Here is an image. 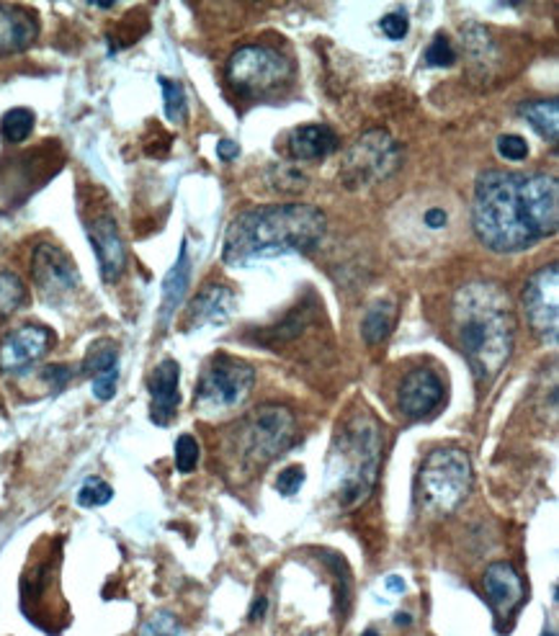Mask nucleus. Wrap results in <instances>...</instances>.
<instances>
[{
  "label": "nucleus",
  "instance_id": "37",
  "mask_svg": "<svg viewBox=\"0 0 559 636\" xmlns=\"http://www.w3.org/2000/svg\"><path fill=\"white\" fill-rule=\"evenodd\" d=\"M263 614H266V598H259V601L253 603V608H251V614H247V618H251V622H261Z\"/></svg>",
  "mask_w": 559,
  "mask_h": 636
},
{
  "label": "nucleus",
  "instance_id": "9",
  "mask_svg": "<svg viewBox=\"0 0 559 636\" xmlns=\"http://www.w3.org/2000/svg\"><path fill=\"white\" fill-rule=\"evenodd\" d=\"M400 166V147L382 129H371L348 147L340 181L346 189H367L390 178Z\"/></svg>",
  "mask_w": 559,
  "mask_h": 636
},
{
  "label": "nucleus",
  "instance_id": "12",
  "mask_svg": "<svg viewBox=\"0 0 559 636\" xmlns=\"http://www.w3.org/2000/svg\"><path fill=\"white\" fill-rule=\"evenodd\" d=\"M85 235L93 247V255L98 261L101 278L106 284H116L127 271V247H124L122 232L116 227L112 214H98L85 224Z\"/></svg>",
  "mask_w": 559,
  "mask_h": 636
},
{
  "label": "nucleus",
  "instance_id": "25",
  "mask_svg": "<svg viewBox=\"0 0 559 636\" xmlns=\"http://www.w3.org/2000/svg\"><path fill=\"white\" fill-rule=\"evenodd\" d=\"M160 88L162 98H166V116L168 121L181 124L189 116V104H186V91L178 81H170V77H160Z\"/></svg>",
  "mask_w": 559,
  "mask_h": 636
},
{
  "label": "nucleus",
  "instance_id": "15",
  "mask_svg": "<svg viewBox=\"0 0 559 636\" xmlns=\"http://www.w3.org/2000/svg\"><path fill=\"white\" fill-rule=\"evenodd\" d=\"M485 595L491 601V606L498 618H508L516 614V608L521 606L526 598V585L521 575H518L514 564L508 562H493L485 570L483 577Z\"/></svg>",
  "mask_w": 559,
  "mask_h": 636
},
{
  "label": "nucleus",
  "instance_id": "26",
  "mask_svg": "<svg viewBox=\"0 0 559 636\" xmlns=\"http://www.w3.org/2000/svg\"><path fill=\"white\" fill-rule=\"evenodd\" d=\"M112 498H114L112 485L98 477L85 479L81 490H77V506L81 508H101L106 506V502H112Z\"/></svg>",
  "mask_w": 559,
  "mask_h": 636
},
{
  "label": "nucleus",
  "instance_id": "23",
  "mask_svg": "<svg viewBox=\"0 0 559 636\" xmlns=\"http://www.w3.org/2000/svg\"><path fill=\"white\" fill-rule=\"evenodd\" d=\"M36 116L29 108H11V112L3 114L0 119V137L11 145H21L23 139H29L31 131H34Z\"/></svg>",
  "mask_w": 559,
  "mask_h": 636
},
{
  "label": "nucleus",
  "instance_id": "36",
  "mask_svg": "<svg viewBox=\"0 0 559 636\" xmlns=\"http://www.w3.org/2000/svg\"><path fill=\"white\" fill-rule=\"evenodd\" d=\"M217 155H220L224 162H230L240 155V147H238V142H232V139H222V142L217 145Z\"/></svg>",
  "mask_w": 559,
  "mask_h": 636
},
{
  "label": "nucleus",
  "instance_id": "35",
  "mask_svg": "<svg viewBox=\"0 0 559 636\" xmlns=\"http://www.w3.org/2000/svg\"><path fill=\"white\" fill-rule=\"evenodd\" d=\"M44 377H46V379H50V382H52V386H54V390H60V386H62V384H65V382H67V379H70V371H67L65 367H50V369H46V371H44Z\"/></svg>",
  "mask_w": 559,
  "mask_h": 636
},
{
  "label": "nucleus",
  "instance_id": "5",
  "mask_svg": "<svg viewBox=\"0 0 559 636\" xmlns=\"http://www.w3.org/2000/svg\"><path fill=\"white\" fill-rule=\"evenodd\" d=\"M472 490V462L456 446L436 448L425 456L418 475V495L423 506L439 516L454 513Z\"/></svg>",
  "mask_w": 559,
  "mask_h": 636
},
{
  "label": "nucleus",
  "instance_id": "3",
  "mask_svg": "<svg viewBox=\"0 0 559 636\" xmlns=\"http://www.w3.org/2000/svg\"><path fill=\"white\" fill-rule=\"evenodd\" d=\"M325 214L309 204H268L238 214L224 235V263L247 266L278 255L309 253L325 237Z\"/></svg>",
  "mask_w": 559,
  "mask_h": 636
},
{
  "label": "nucleus",
  "instance_id": "32",
  "mask_svg": "<svg viewBox=\"0 0 559 636\" xmlns=\"http://www.w3.org/2000/svg\"><path fill=\"white\" fill-rule=\"evenodd\" d=\"M139 636H183V632L173 616L158 614L143 626V634Z\"/></svg>",
  "mask_w": 559,
  "mask_h": 636
},
{
  "label": "nucleus",
  "instance_id": "13",
  "mask_svg": "<svg viewBox=\"0 0 559 636\" xmlns=\"http://www.w3.org/2000/svg\"><path fill=\"white\" fill-rule=\"evenodd\" d=\"M54 343V336L42 325H21L0 346V369L19 374L42 361Z\"/></svg>",
  "mask_w": 559,
  "mask_h": 636
},
{
  "label": "nucleus",
  "instance_id": "10",
  "mask_svg": "<svg viewBox=\"0 0 559 636\" xmlns=\"http://www.w3.org/2000/svg\"><path fill=\"white\" fill-rule=\"evenodd\" d=\"M31 276H34V286L39 289L46 305L62 307L73 297L81 286V276L70 255L62 247L52 243H42L34 247L31 255Z\"/></svg>",
  "mask_w": 559,
  "mask_h": 636
},
{
  "label": "nucleus",
  "instance_id": "30",
  "mask_svg": "<svg viewBox=\"0 0 559 636\" xmlns=\"http://www.w3.org/2000/svg\"><path fill=\"white\" fill-rule=\"evenodd\" d=\"M305 479H307L305 467H297V464H294V467H286L282 475L276 477V490L282 492L284 498H292V495H297L302 490Z\"/></svg>",
  "mask_w": 559,
  "mask_h": 636
},
{
  "label": "nucleus",
  "instance_id": "19",
  "mask_svg": "<svg viewBox=\"0 0 559 636\" xmlns=\"http://www.w3.org/2000/svg\"><path fill=\"white\" fill-rule=\"evenodd\" d=\"M338 150V135L325 124H307L289 135V152L294 160H320Z\"/></svg>",
  "mask_w": 559,
  "mask_h": 636
},
{
  "label": "nucleus",
  "instance_id": "18",
  "mask_svg": "<svg viewBox=\"0 0 559 636\" xmlns=\"http://www.w3.org/2000/svg\"><path fill=\"white\" fill-rule=\"evenodd\" d=\"M235 307V297L228 286L222 284H207L204 289L197 294L191 301L189 315H186V325L189 328H204V325H222Z\"/></svg>",
  "mask_w": 559,
  "mask_h": 636
},
{
  "label": "nucleus",
  "instance_id": "22",
  "mask_svg": "<svg viewBox=\"0 0 559 636\" xmlns=\"http://www.w3.org/2000/svg\"><path fill=\"white\" fill-rule=\"evenodd\" d=\"M521 116L526 121L531 124L534 129L539 131L541 137L547 139V142H557L559 137V104L557 100H529V104H524L521 108Z\"/></svg>",
  "mask_w": 559,
  "mask_h": 636
},
{
  "label": "nucleus",
  "instance_id": "11",
  "mask_svg": "<svg viewBox=\"0 0 559 636\" xmlns=\"http://www.w3.org/2000/svg\"><path fill=\"white\" fill-rule=\"evenodd\" d=\"M557 292H559V268L547 266L534 274L526 282L524 289V309L529 317L531 330L537 338L547 346H557L559 338V307H557Z\"/></svg>",
  "mask_w": 559,
  "mask_h": 636
},
{
  "label": "nucleus",
  "instance_id": "2",
  "mask_svg": "<svg viewBox=\"0 0 559 636\" xmlns=\"http://www.w3.org/2000/svg\"><path fill=\"white\" fill-rule=\"evenodd\" d=\"M454 328L479 384H491L514 353L516 317L498 284H467L454 297Z\"/></svg>",
  "mask_w": 559,
  "mask_h": 636
},
{
  "label": "nucleus",
  "instance_id": "31",
  "mask_svg": "<svg viewBox=\"0 0 559 636\" xmlns=\"http://www.w3.org/2000/svg\"><path fill=\"white\" fill-rule=\"evenodd\" d=\"M498 152L500 158H506L510 162H521L529 158V145H526V139L518 135H503L498 139Z\"/></svg>",
  "mask_w": 559,
  "mask_h": 636
},
{
  "label": "nucleus",
  "instance_id": "4",
  "mask_svg": "<svg viewBox=\"0 0 559 636\" xmlns=\"http://www.w3.org/2000/svg\"><path fill=\"white\" fill-rule=\"evenodd\" d=\"M382 462V431L367 407L354 410L333 438L328 483L340 508H354L375 490Z\"/></svg>",
  "mask_w": 559,
  "mask_h": 636
},
{
  "label": "nucleus",
  "instance_id": "17",
  "mask_svg": "<svg viewBox=\"0 0 559 636\" xmlns=\"http://www.w3.org/2000/svg\"><path fill=\"white\" fill-rule=\"evenodd\" d=\"M39 36L36 15L21 6H0V57L29 50Z\"/></svg>",
  "mask_w": 559,
  "mask_h": 636
},
{
  "label": "nucleus",
  "instance_id": "14",
  "mask_svg": "<svg viewBox=\"0 0 559 636\" xmlns=\"http://www.w3.org/2000/svg\"><path fill=\"white\" fill-rule=\"evenodd\" d=\"M444 400V382L433 369H413L400 384L398 405L402 415L421 421L429 417Z\"/></svg>",
  "mask_w": 559,
  "mask_h": 636
},
{
  "label": "nucleus",
  "instance_id": "28",
  "mask_svg": "<svg viewBox=\"0 0 559 636\" xmlns=\"http://www.w3.org/2000/svg\"><path fill=\"white\" fill-rule=\"evenodd\" d=\"M456 62V50L446 34H439L425 50V65L429 67H452Z\"/></svg>",
  "mask_w": 559,
  "mask_h": 636
},
{
  "label": "nucleus",
  "instance_id": "1",
  "mask_svg": "<svg viewBox=\"0 0 559 636\" xmlns=\"http://www.w3.org/2000/svg\"><path fill=\"white\" fill-rule=\"evenodd\" d=\"M559 224L555 176L487 170L477 178L472 227L493 253H518L552 237Z\"/></svg>",
  "mask_w": 559,
  "mask_h": 636
},
{
  "label": "nucleus",
  "instance_id": "29",
  "mask_svg": "<svg viewBox=\"0 0 559 636\" xmlns=\"http://www.w3.org/2000/svg\"><path fill=\"white\" fill-rule=\"evenodd\" d=\"M116 382H119V367H108L98 374L91 377V386H93V398L101 402H108L116 394Z\"/></svg>",
  "mask_w": 559,
  "mask_h": 636
},
{
  "label": "nucleus",
  "instance_id": "40",
  "mask_svg": "<svg viewBox=\"0 0 559 636\" xmlns=\"http://www.w3.org/2000/svg\"><path fill=\"white\" fill-rule=\"evenodd\" d=\"M363 636H379L375 629H369V632H363Z\"/></svg>",
  "mask_w": 559,
  "mask_h": 636
},
{
  "label": "nucleus",
  "instance_id": "21",
  "mask_svg": "<svg viewBox=\"0 0 559 636\" xmlns=\"http://www.w3.org/2000/svg\"><path fill=\"white\" fill-rule=\"evenodd\" d=\"M394 320H398V305H394L392 299L375 301L361 320L363 340H367L369 346L382 343V340H387V336L392 332Z\"/></svg>",
  "mask_w": 559,
  "mask_h": 636
},
{
  "label": "nucleus",
  "instance_id": "38",
  "mask_svg": "<svg viewBox=\"0 0 559 636\" xmlns=\"http://www.w3.org/2000/svg\"><path fill=\"white\" fill-rule=\"evenodd\" d=\"M387 587H392V591L402 593V591H405V583H402L400 577H394V575H392V577H387Z\"/></svg>",
  "mask_w": 559,
  "mask_h": 636
},
{
  "label": "nucleus",
  "instance_id": "41",
  "mask_svg": "<svg viewBox=\"0 0 559 636\" xmlns=\"http://www.w3.org/2000/svg\"><path fill=\"white\" fill-rule=\"evenodd\" d=\"M545 636H555V634H552V632H549V634H545Z\"/></svg>",
  "mask_w": 559,
  "mask_h": 636
},
{
  "label": "nucleus",
  "instance_id": "6",
  "mask_svg": "<svg viewBox=\"0 0 559 636\" xmlns=\"http://www.w3.org/2000/svg\"><path fill=\"white\" fill-rule=\"evenodd\" d=\"M294 433H297V423L292 410L282 405L259 407L238 428V464L247 471L266 467L292 446Z\"/></svg>",
  "mask_w": 559,
  "mask_h": 636
},
{
  "label": "nucleus",
  "instance_id": "24",
  "mask_svg": "<svg viewBox=\"0 0 559 636\" xmlns=\"http://www.w3.org/2000/svg\"><path fill=\"white\" fill-rule=\"evenodd\" d=\"M27 301V286L11 271H0V322L8 320Z\"/></svg>",
  "mask_w": 559,
  "mask_h": 636
},
{
  "label": "nucleus",
  "instance_id": "7",
  "mask_svg": "<svg viewBox=\"0 0 559 636\" xmlns=\"http://www.w3.org/2000/svg\"><path fill=\"white\" fill-rule=\"evenodd\" d=\"M255 382V371L247 361L235 359V356L217 353L212 361L201 371L197 394V410L207 417H217L232 413L251 398Z\"/></svg>",
  "mask_w": 559,
  "mask_h": 636
},
{
  "label": "nucleus",
  "instance_id": "33",
  "mask_svg": "<svg viewBox=\"0 0 559 636\" xmlns=\"http://www.w3.org/2000/svg\"><path fill=\"white\" fill-rule=\"evenodd\" d=\"M379 23H382V31L387 34V39H392V42H400L410 29V21L405 13H387Z\"/></svg>",
  "mask_w": 559,
  "mask_h": 636
},
{
  "label": "nucleus",
  "instance_id": "8",
  "mask_svg": "<svg viewBox=\"0 0 559 636\" xmlns=\"http://www.w3.org/2000/svg\"><path fill=\"white\" fill-rule=\"evenodd\" d=\"M228 81L245 98L271 96L292 81V62L274 46H240L228 62Z\"/></svg>",
  "mask_w": 559,
  "mask_h": 636
},
{
  "label": "nucleus",
  "instance_id": "39",
  "mask_svg": "<svg viewBox=\"0 0 559 636\" xmlns=\"http://www.w3.org/2000/svg\"><path fill=\"white\" fill-rule=\"evenodd\" d=\"M410 622H413V618H410L408 614H394V624L398 626H410Z\"/></svg>",
  "mask_w": 559,
  "mask_h": 636
},
{
  "label": "nucleus",
  "instance_id": "20",
  "mask_svg": "<svg viewBox=\"0 0 559 636\" xmlns=\"http://www.w3.org/2000/svg\"><path fill=\"white\" fill-rule=\"evenodd\" d=\"M191 282V258H189V245H181V253H178V261L173 263V268L168 271L166 282H162V301H160V322L168 325L170 317L186 297V289H189Z\"/></svg>",
  "mask_w": 559,
  "mask_h": 636
},
{
  "label": "nucleus",
  "instance_id": "34",
  "mask_svg": "<svg viewBox=\"0 0 559 636\" xmlns=\"http://www.w3.org/2000/svg\"><path fill=\"white\" fill-rule=\"evenodd\" d=\"M446 212L444 209H429V212H425V227L429 230H441L446 224Z\"/></svg>",
  "mask_w": 559,
  "mask_h": 636
},
{
  "label": "nucleus",
  "instance_id": "27",
  "mask_svg": "<svg viewBox=\"0 0 559 636\" xmlns=\"http://www.w3.org/2000/svg\"><path fill=\"white\" fill-rule=\"evenodd\" d=\"M199 441L189 436V433H183V436H178L176 441V469L181 471V475H191L193 469H197L199 464Z\"/></svg>",
  "mask_w": 559,
  "mask_h": 636
},
{
  "label": "nucleus",
  "instance_id": "16",
  "mask_svg": "<svg viewBox=\"0 0 559 636\" xmlns=\"http://www.w3.org/2000/svg\"><path fill=\"white\" fill-rule=\"evenodd\" d=\"M178 382H181V367L173 359L160 361L150 374V421L155 425H168L178 413V402H181V392H178Z\"/></svg>",
  "mask_w": 559,
  "mask_h": 636
}]
</instances>
